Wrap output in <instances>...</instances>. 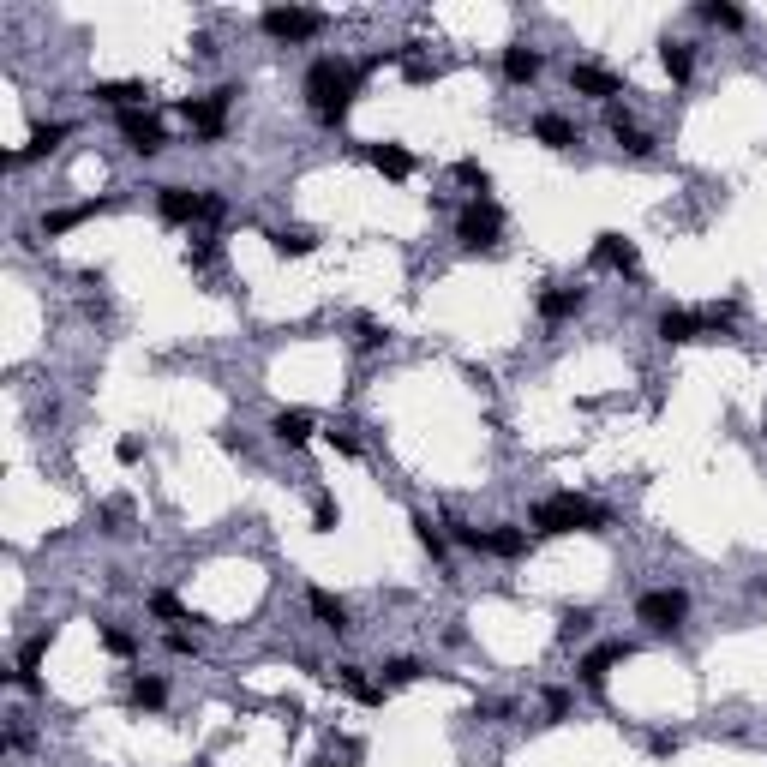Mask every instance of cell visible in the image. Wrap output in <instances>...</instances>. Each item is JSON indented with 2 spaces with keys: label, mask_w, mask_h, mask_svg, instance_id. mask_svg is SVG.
Instances as JSON below:
<instances>
[{
  "label": "cell",
  "mask_w": 767,
  "mask_h": 767,
  "mask_svg": "<svg viewBox=\"0 0 767 767\" xmlns=\"http://www.w3.org/2000/svg\"><path fill=\"white\" fill-rule=\"evenodd\" d=\"M570 90H576V96H588V102H606V108H612V102L624 96V78H618L612 66L576 60V66H570Z\"/></svg>",
  "instance_id": "30bf717a"
},
{
  "label": "cell",
  "mask_w": 767,
  "mask_h": 767,
  "mask_svg": "<svg viewBox=\"0 0 767 767\" xmlns=\"http://www.w3.org/2000/svg\"><path fill=\"white\" fill-rule=\"evenodd\" d=\"M594 264L600 270H618V276H642V252H636V240H624V234H594Z\"/></svg>",
  "instance_id": "4fadbf2b"
},
{
  "label": "cell",
  "mask_w": 767,
  "mask_h": 767,
  "mask_svg": "<svg viewBox=\"0 0 767 767\" xmlns=\"http://www.w3.org/2000/svg\"><path fill=\"white\" fill-rule=\"evenodd\" d=\"M324 12H312V6H264L258 12V30L270 36V42H312V36H324Z\"/></svg>",
  "instance_id": "52a82bcc"
},
{
  "label": "cell",
  "mask_w": 767,
  "mask_h": 767,
  "mask_svg": "<svg viewBox=\"0 0 767 767\" xmlns=\"http://www.w3.org/2000/svg\"><path fill=\"white\" fill-rule=\"evenodd\" d=\"M102 648H108L114 660H132V654H138V636L120 630V624H102Z\"/></svg>",
  "instance_id": "e575fe53"
},
{
  "label": "cell",
  "mask_w": 767,
  "mask_h": 767,
  "mask_svg": "<svg viewBox=\"0 0 767 767\" xmlns=\"http://www.w3.org/2000/svg\"><path fill=\"white\" fill-rule=\"evenodd\" d=\"M120 138H126V150H132V156H162V150H168L162 120H156V114H144V108L120 114Z\"/></svg>",
  "instance_id": "7c38bea8"
},
{
  "label": "cell",
  "mask_w": 767,
  "mask_h": 767,
  "mask_svg": "<svg viewBox=\"0 0 767 767\" xmlns=\"http://www.w3.org/2000/svg\"><path fill=\"white\" fill-rule=\"evenodd\" d=\"M534 138H540L546 150H576V144H582V132H576L570 114H540V120H534Z\"/></svg>",
  "instance_id": "603a6c76"
},
{
  "label": "cell",
  "mask_w": 767,
  "mask_h": 767,
  "mask_svg": "<svg viewBox=\"0 0 767 767\" xmlns=\"http://www.w3.org/2000/svg\"><path fill=\"white\" fill-rule=\"evenodd\" d=\"M588 306V288H570V282H552L546 294H540V318L546 324H564V318H576Z\"/></svg>",
  "instance_id": "ac0fdd59"
},
{
  "label": "cell",
  "mask_w": 767,
  "mask_h": 767,
  "mask_svg": "<svg viewBox=\"0 0 767 767\" xmlns=\"http://www.w3.org/2000/svg\"><path fill=\"white\" fill-rule=\"evenodd\" d=\"M360 156H366V162H372L384 180H408V174L420 168V162H414V150H402V144H366Z\"/></svg>",
  "instance_id": "ffe728a7"
},
{
  "label": "cell",
  "mask_w": 767,
  "mask_h": 767,
  "mask_svg": "<svg viewBox=\"0 0 767 767\" xmlns=\"http://www.w3.org/2000/svg\"><path fill=\"white\" fill-rule=\"evenodd\" d=\"M330 438V450H342V456H360V438H348V432H324Z\"/></svg>",
  "instance_id": "ee69618b"
},
{
  "label": "cell",
  "mask_w": 767,
  "mask_h": 767,
  "mask_svg": "<svg viewBox=\"0 0 767 767\" xmlns=\"http://www.w3.org/2000/svg\"><path fill=\"white\" fill-rule=\"evenodd\" d=\"M270 246H276V258H312L318 252V234L312 228H276Z\"/></svg>",
  "instance_id": "4316f807"
},
{
  "label": "cell",
  "mask_w": 767,
  "mask_h": 767,
  "mask_svg": "<svg viewBox=\"0 0 767 767\" xmlns=\"http://www.w3.org/2000/svg\"><path fill=\"white\" fill-rule=\"evenodd\" d=\"M594 630V606H570L564 618H558V642H576V636H588Z\"/></svg>",
  "instance_id": "1f68e13d"
},
{
  "label": "cell",
  "mask_w": 767,
  "mask_h": 767,
  "mask_svg": "<svg viewBox=\"0 0 767 767\" xmlns=\"http://www.w3.org/2000/svg\"><path fill=\"white\" fill-rule=\"evenodd\" d=\"M270 432H276L288 450H300V444L312 438V414H306V408H282V414L270 420Z\"/></svg>",
  "instance_id": "484cf974"
},
{
  "label": "cell",
  "mask_w": 767,
  "mask_h": 767,
  "mask_svg": "<svg viewBox=\"0 0 767 767\" xmlns=\"http://www.w3.org/2000/svg\"><path fill=\"white\" fill-rule=\"evenodd\" d=\"M66 132H72L66 120H48V126H36V132H30V144H24V150H12V162H36V156L60 150V138H66Z\"/></svg>",
  "instance_id": "d4e9b609"
},
{
  "label": "cell",
  "mask_w": 767,
  "mask_h": 767,
  "mask_svg": "<svg viewBox=\"0 0 767 767\" xmlns=\"http://www.w3.org/2000/svg\"><path fill=\"white\" fill-rule=\"evenodd\" d=\"M168 654H180V660H186V654H198V642H192L186 630H168Z\"/></svg>",
  "instance_id": "7bdbcfd3"
},
{
  "label": "cell",
  "mask_w": 767,
  "mask_h": 767,
  "mask_svg": "<svg viewBox=\"0 0 767 767\" xmlns=\"http://www.w3.org/2000/svg\"><path fill=\"white\" fill-rule=\"evenodd\" d=\"M330 684H336L342 696H354L360 708H384V696H390V690H384V678H366L360 666H336V672H330Z\"/></svg>",
  "instance_id": "5bb4252c"
},
{
  "label": "cell",
  "mask_w": 767,
  "mask_h": 767,
  "mask_svg": "<svg viewBox=\"0 0 767 767\" xmlns=\"http://www.w3.org/2000/svg\"><path fill=\"white\" fill-rule=\"evenodd\" d=\"M660 66H666L672 84H690V72H696V48L678 42V36H666V42H660Z\"/></svg>",
  "instance_id": "cb8c5ba5"
},
{
  "label": "cell",
  "mask_w": 767,
  "mask_h": 767,
  "mask_svg": "<svg viewBox=\"0 0 767 767\" xmlns=\"http://www.w3.org/2000/svg\"><path fill=\"white\" fill-rule=\"evenodd\" d=\"M540 72H546V54L540 48H528V42H510L504 48V78L510 84H534Z\"/></svg>",
  "instance_id": "44dd1931"
},
{
  "label": "cell",
  "mask_w": 767,
  "mask_h": 767,
  "mask_svg": "<svg viewBox=\"0 0 767 767\" xmlns=\"http://www.w3.org/2000/svg\"><path fill=\"white\" fill-rule=\"evenodd\" d=\"M528 528L540 540H564V534H606L612 528V510L594 504V498H576V492H552L528 510Z\"/></svg>",
  "instance_id": "7a4b0ae2"
},
{
  "label": "cell",
  "mask_w": 767,
  "mask_h": 767,
  "mask_svg": "<svg viewBox=\"0 0 767 767\" xmlns=\"http://www.w3.org/2000/svg\"><path fill=\"white\" fill-rule=\"evenodd\" d=\"M456 240H462V252H498V240H504V210H498L492 198H468L462 216H456Z\"/></svg>",
  "instance_id": "5b68a950"
},
{
  "label": "cell",
  "mask_w": 767,
  "mask_h": 767,
  "mask_svg": "<svg viewBox=\"0 0 767 767\" xmlns=\"http://www.w3.org/2000/svg\"><path fill=\"white\" fill-rule=\"evenodd\" d=\"M456 180H462L474 198H492V168H480L474 156H462V162H456Z\"/></svg>",
  "instance_id": "f546056e"
},
{
  "label": "cell",
  "mask_w": 767,
  "mask_h": 767,
  "mask_svg": "<svg viewBox=\"0 0 767 767\" xmlns=\"http://www.w3.org/2000/svg\"><path fill=\"white\" fill-rule=\"evenodd\" d=\"M48 642H54V630H36V636L18 648V666H12V684H18V690H36V666L48 660Z\"/></svg>",
  "instance_id": "7402d4cb"
},
{
  "label": "cell",
  "mask_w": 767,
  "mask_h": 767,
  "mask_svg": "<svg viewBox=\"0 0 767 767\" xmlns=\"http://www.w3.org/2000/svg\"><path fill=\"white\" fill-rule=\"evenodd\" d=\"M150 612H156V618H168V624H186V606H180V594H168V588H162V594H150Z\"/></svg>",
  "instance_id": "d590c367"
},
{
  "label": "cell",
  "mask_w": 767,
  "mask_h": 767,
  "mask_svg": "<svg viewBox=\"0 0 767 767\" xmlns=\"http://www.w3.org/2000/svg\"><path fill=\"white\" fill-rule=\"evenodd\" d=\"M90 96H96V102H108V108H120V114H132V108H144L150 84H144V78H102Z\"/></svg>",
  "instance_id": "2e32d148"
},
{
  "label": "cell",
  "mask_w": 767,
  "mask_h": 767,
  "mask_svg": "<svg viewBox=\"0 0 767 767\" xmlns=\"http://www.w3.org/2000/svg\"><path fill=\"white\" fill-rule=\"evenodd\" d=\"M678 744H684L678 732H654V738H648V750H654V756H678Z\"/></svg>",
  "instance_id": "b9f144b4"
},
{
  "label": "cell",
  "mask_w": 767,
  "mask_h": 767,
  "mask_svg": "<svg viewBox=\"0 0 767 767\" xmlns=\"http://www.w3.org/2000/svg\"><path fill=\"white\" fill-rule=\"evenodd\" d=\"M654 330H660V342H666V348H690V342H702V336H720V330H732V312H720V318H714V312L666 306Z\"/></svg>",
  "instance_id": "8992f818"
},
{
  "label": "cell",
  "mask_w": 767,
  "mask_h": 767,
  "mask_svg": "<svg viewBox=\"0 0 767 767\" xmlns=\"http://www.w3.org/2000/svg\"><path fill=\"white\" fill-rule=\"evenodd\" d=\"M414 540H420V546H426V552H432V558H438V564H444V558H450V546H444V528H438V522H432V516H414Z\"/></svg>",
  "instance_id": "4dcf8cb0"
},
{
  "label": "cell",
  "mask_w": 767,
  "mask_h": 767,
  "mask_svg": "<svg viewBox=\"0 0 767 767\" xmlns=\"http://www.w3.org/2000/svg\"><path fill=\"white\" fill-rule=\"evenodd\" d=\"M420 678H426L420 660H390V666H384V690H408V684H420Z\"/></svg>",
  "instance_id": "d6a6232c"
},
{
  "label": "cell",
  "mask_w": 767,
  "mask_h": 767,
  "mask_svg": "<svg viewBox=\"0 0 767 767\" xmlns=\"http://www.w3.org/2000/svg\"><path fill=\"white\" fill-rule=\"evenodd\" d=\"M624 660H636V648H630V642H600L594 654H582V666H576V684H582V690H606V678H612Z\"/></svg>",
  "instance_id": "8fae6325"
},
{
  "label": "cell",
  "mask_w": 767,
  "mask_h": 767,
  "mask_svg": "<svg viewBox=\"0 0 767 767\" xmlns=\"http://www.w3.org/2000/svg\"><path fill=\"white\" fill-rule=\"evenodd\" d=\"M306 612H312V618H318V624H324L330 636H348V630H354L348 606H342V600H336L330 588H306Z\"/></svg>",
  "instance_id": "d6986e66"
},
{
  "label": "cell",
  "mask_w": 767,
  "mask_h": 767,
  "mask_svg": "<svg viewBox=\"0 0 767 767\" xmlns=\"http://www.w3.org/2000/svg\"><path fill=\"white\" fill-rule=\"evenodd\" d=\"M384 342H390V330L378 318H360V348H384Z\"/></svg>",
  "instance_id": "ab89813d"
},
{
  "label": "cell",
  "mask_w": 767,
  "mask_h": 767,
  "mask_svg": "<svg viewBox=\"0 0 767 767\" xmlns=\"http://www.w3.org/2000/svg\"><path fill=\"white\" fill-rule=\"evenodd\" d=\"M366 72H372L366 60L318 54V60L306 66V102H312V114H318L324 126H348V114H354V96H360Z\"/></svg>",
  "instance_id": "6da1fadb"
},
{
  "label": "cell",
  "mask_w": 767,
  "mask_h": 767,
  "mask_svg": "<svg viewBox=\"0 0 767 767\" xmlns=\"http://www.w3.org/2000/svg\"><path fill=\"white\" fill-rule=\"evenodd\" d=\"M696 18L714 24V30H744V6H732V0H702Z\"/></svg>",
  "instance_id": "f1b7e54d"
},
{
  "label": "cell",
  "mask_w": 767,
  "mask_h": 767,
  "mask_svg": "<svg viewBox=\"0 0 767 767\" xmlns=\"http://www.w3.org/2000/svg\"><path fill=\"white\" fill-rule=\"evenodd\" d=\"M342 762H360V744H348V738H342V744H330L312 767H342Z\"/></svg>",
  "instance_id": "74e56055"
},
{
  "label": "cell",
  "mask_w": 767,
  "mask_h": 767,
  "mask_svg": "<svg viewBox=\"0 0 767 767\" xmlns=\"http://www.w3.org/2000/svg\"><path fill=\"white\" fill-rule=\"evenodd\" d=\"M570 708H576V696H570V690H546V720H552V726H558Z\"/></svg>",
  "instance_id": "f35d334b"
},
{
  "label": "cell",
  "mask_w": 767,
  "mask_h": 767,
  "mask_svg": "<svg viewBox=\"0 0 767 767\" xmlns=\"http://www.w3.org/2000/svg\"><path fill=\"white\" fill-rule=\"evenodd\" d=\"M126 702H132L138 714H156V708L168 702V684H162V678H144V672H138V678H132V690H126Z\"/></svg>",
  "instance_id": "83f0119b"
},
{
  "label": "cell",
  "mask_w": 767,
  "mask_h": 767,
  "mask_svg": "<svg viewBox=\"0 0 767 767\" xmlns=\"http://www.w3.org/2000/svg\"><path fill=\"white\" fill-rule=\"evenodd\" d=\"M138 456H144V438H120V444H114V462H126V468H132Z\"/></svg>",
  "instance_id": "60d3db41"
},
{
  "label": "cell",
  "mask_w": 767,
  "mask_h": 767,
  "mask_svg": "<svg viewBox=\"0 0 767 767\" xmlns=\"http://www.w3.org/2000/svg\"><path fill=\"white\" fill-rule=\"evenodd\" d=\"M234 84H222V90H210V96H186L180 102V114H186V126L198 132V138H222L228 132V108H234Z\"/></svg>",
  "instance_id": "9c48e42d"
},
{
  "label": "cell",
  "mask_w": 767,
  "mask_h": 767,
  "mask_svg": "<svg viewBox=\"0 0 767 767\" xmlns=\"http://www.w3.org/2000/svg\"><path fill=\"white\" fill-rule=\"evenodd\" d=\"M444 528H450V540H456L462 552L504 558V564L528 558V546H534V534H528V528H516V522H492V528H474V522H444Z\"/></svg>",
  "instance_id": "3957f363"
},
{
  "label": "cell",
  "mask_w": 767,
  "mask_h": 767,
  "mask_svg": "<svg viewBox=\"0 0 767 767\" xmlns=\"http://www.w3.org/2000/svg\"><path fill=\"white\" fill-rule=\"evenodd\" d=\"M180 258H186V270H210V264H216V240H192Z\"/></svg>",
  "instance_id": "8d00e7d4"
},
{
  "label": "cell",
  "mask_w": 767,
  "mask_h": 767,
  "mask_svg": "<svg viewBox=\"0 0 767 767\" xmlns=\"http://www.w3.org/2000/svg\"><path fill=\"white\" fill-rule=\"evenodd\" d=\"M762 432H767V402H762Z\"/></svg>",
  "instance_id": "f6af8a7d"
},
{
  "label": "cell",
  "mask_w": 767,
  "mask_h": 767,
  "mask_svg": "<svg viewBox=\"0 0 767 767\" xmlns=\"http://www.w3.org/2000/svg\"><path fill=\"white\" fill-rule=\"evenodd\" d=\"M336 522H342V504H336L330 492H318V498H312V528H318V534H336Z\"/></svg>",
  "instance_id": "836d02e7"
},
{
  "label": "cell",
  "mask_w": 767,
  "mask_h": 767,
  "mask_svg": "<svg viewBox=\"0 0 767 767\" xmlns=\"http://www.w3.org/2000/svg\"><path fill=\"white\" fill-rule=\"evenodd\" d=\"M222 192H210V186H156V216L168 222V228H192V222H222Z\"/></svg>",
  "instance_id": "277c9868"
},
{
  "label": "cell",
  "mask_w": 767,
  "mask_h": 767,
  "mask_svg": "<svg viewBox=\"0 0 767 767\" xmlns=\"http://www.w3.org/2000/svg\"><path fill=\"white\" fill-rule=\"evenodd\" d=\"M108 210V198H84V204H66V210H42V240H60V234H72L78 222H90V216H102Z\"/></svg>",
  "instance_id": "9a60e30c"
},
{
  "label": "cell",
  "mask_w": 767,
  "mask_h": 767,
  "mask_svg": "<svg viewBox=\"0 0 767 767\" xmlns=\"http://www.w3.org/2000/svg\"><path fill=\"white\" fill-rule=\"evenodd\" d=\"M636 618L654 630V636H678V624L690 618V594L684 588H648L636 600Z\"/></svg>",
  "instance_id": "ba28073f"
},
{
  "label": "cell",
  "mask_w": 767,
  "mask_h": 767,
  "mask_svg": "<svg viewBox=\"0 0 767 767\" xmlns=\"http://www.w3.org/2000/svg\"><path fill=\"white\" fill-rule=\"evenodd\" d=\"M606 132L618 138V150H630V156H654V138H648V132L630 120V108H618V102L606 108Z\"/></svg>",
  "instance_id": "e0dca14e"
}]
</instances>
